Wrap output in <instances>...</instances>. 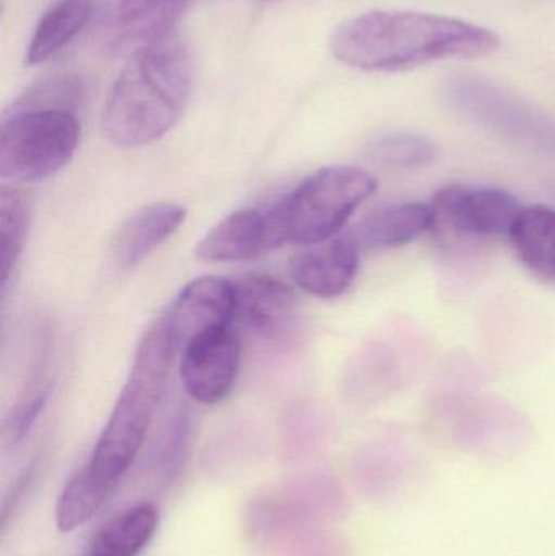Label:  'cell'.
Returning a JSON list of instances; mask_svg holds the SVG:
<instances>
[{"instance_id": "obj_1", "label": "cell", "mask_w": 555, "mask_h": 556, "mask_svg": "<svg viewBox=\"0 0 555 556\" xmlns=\"http://www.w3.org/2000/svg\"><path fill=\"white\" fill-rule=\"evenodd\" d=\"M176 353L168 330L156 320L137 346L133 368L90 460L59 496V531L72 532L97 515L126 476L146 440Z\"/></svg>"}, {"instance_id": "obj_2", "label": "cell", "mask_w": 555, "mask_h": 556, "mask_svg": "<svg viewBox=\"0 0 555 556\" xmlns=\"http://www.w3.org/2000/svg\"><path fill=\"white\" fill-rule=\"evenodd\" d=\"M501 39L491 29L452 16L375 12L354 16L331 39L338 61L374 72H403L446 59L485 58Z\"/></svg>"}, {"instance_id": "obj_3", "label": "cell", "mask_w": 555, "mask_h": 556, "mask_svg": "<svg viewBox=\"0 0 555 556\" xmlns=\"http://www.w3.org/2000/svg\"><path fill=\"white\" fill-rule=\"evenodd\" d=\"M191 88V64L175 38L137 48L108 94L104 136L121 149L156 142L181 119Z\"/></svg>"}, {"instance_id": "obj_4", "label": "cell", "mask_w": 555, "mask_h": 556, "mask_svg": "<svg viewBox=\"0 0 555 556\" xmlns=\"http://www.w3.org/2000/svg\"><path fill=\"white\" fill-rule=\"evenodd\" d=\"M377 188V179L358 166L319 169L267 207L280 244L310 247L338 237Z\"/></svg>"}, {"instance_id": "obj_5", "label": "cell", "mask_w": 555, "mask_h": 556, "mask_svg": "<svg viewBox=\"0 0 555 556\" xmlns=\"http://www.w3.org/2000/svg\"><path fill=\"white\" fill-rule=\"evenodd\" d=\"M80 136L74 110L18 101L0 129V178L25 185L55 175L74 159Z\"/></svg>"}, {"instance_id": "obj_6", "label": "cell", "mask_w": 555, "mask_h": 556, "mask_svg": "<svg viewBox=\"0 0 555 556\" xmlns=\"http://www.w3.org/2000/svg\"><path fill=\"white\" fill-rule=\"evenodd\" d=\"M436 215V230L459 238L505 237L521 214L518 199L505 189L449 186L430 202Z\"/></svg>"}, {"instance_id": "obj_7", "label": "cell", "mask_w": 555, "mask_h": 556, "mask_svg": "<svg viewBox=\"0 0 555 556\" xmlns=\"http://www.w3.org/2000/svg\"><path fill=\"white\" fill-rule=\"evenodd\" d=\"M235 326L269 346H287L299 336L295 293L279 278L253 274L234 281Z\"/></svg>"}, {"instance_id": "obj_8", "label": "cell", "mask_w": 555, "mask_h": 556, "mask_svg": "<svg viewBox=\"0 0 555 556\" xmlns=\"http://www.w3.org/2000/svg\"><path fill=\"white\" fill-rule=\"evenodd\" d=\"M241 363V340L237 327L207 330L181 350L182 384L199 404L224 402L237 384Z\"/></svg>"}, {"instance_id": "obj_9", "label": "cell", "mask_w": 555, "mask_h": 556, "mask_svg": "<svg viewBox=\"0 0 555 556\" xmlns=\"http://www.w3.org/2000/svg\"><path fill=\"white\" fill-rule=\"evenodd\" d=\"M176 350L207 330L235 326V283L218 277H201L186 285L160 317Z\"/></svg>"}, {"instance_id": "obj_10", "label": "cell", "mask_w": 555, "mask_h": 556, "mask_svg": "<svg viewBox=\"0 0 555 556\" xmlns=\"http://www.w3.org/2000/svg\"><path fill=\"white\" fill-rule=\"evenodd\" d=\"M282 247L269 208H241L218 222L195 248L205 263H244Z\"/></svg>"}, {"instance_id": "obj_11", "label": "cell", "mask_w": 555, "mask_h": 556, "mask_svg": "<svg viewBox=\"0 0 555 556\" xmlns=\"http://www.w3.org/2000/svg\"><path fill=\"white\" fill-rule=\"evenodd\" d=\"M361 244L355 238L335 237L303 247L290 261V276L312 296H341L357 277Z\"/></svg>"}, {"instance_id": "obj_12", "label": "cell", "mask_w": 555, "mask_h": 556, "mask_svg": "<svg viewBox=\"0 0 555 556\" xmlns=\"http://www.w3.org/2000/svg\"><path fill=\"white\" fill-rule=\"evenodd\" d=\"M186 215L185 207L172 202L150 204L130 215L114 238L116 263L129 269L146 261L182 227Z\"/></svg>"}, {"instance_id": "obj_13", "label": "cell", "mask_w": 555, "mask_h": 556, "mask_svg": "<svg viewBox=\"0 0 555 556\" xmlns=\"http://www.w3.org/2000/svg\"><path fill=\"white\" fill-rule=\"evenodd\" d=\"M430 230H436V215L430 204L403 202L368 215L358 227L355 240L371 250H394L413 243Z\"/></svg>"}, {"instance_id": "obj_14", "label": "cell", "mask_w": 555, "mask_h": 556, "mask_svg": "<svg viewBox=\"0 0 555 556\" xmlns=\"http://www.w3.org/2000/svg\"><path fill=\"white\" fill-rule=\"evenodd\" d=\"M93 10L94 0H55L33 31L26 64H42L71 45L90 22Z\"/></svg>"}, {"instance_id": "obj_15", "label": "cell", "mask_w": 555, "mask_h": 556, "mask_svg": "<svg viewBox=\"0 0 555 556\" xmlns=\"http://www.w3.org/2000/svg\"><path fill=\"white\" fill-rule=\"evenodd\" d=\"M189 0H121L116 25L124 41L142 46L175 38L176 25Z\"/></svg>"}, {"instance_id": "obj_16", "label": "cell", "mask_w": 555, "mask_h": 556, "mask_svg": "<svg viewBox=\"0 0 555 556\" xmlns=\"http://www.w3.org/2000/svg\"><path fill=\"white\" fill-rule=\"evenodd\" d=\"M512 248L530 273L555 280V211L544 205L524 208L508 233Z\"/></svg>"}, {"instance_id": "obj_17", "label": "cell", "mask_w": 555, "mask_h": 556, "mask_svg": "<svg viewBox=\"0 0 555 556\" xmlns=\"http://www.w3.org/2000/svg\"><path fill=\"white\" fill-rule=\"evenodd\" d=\"M159 509L140 503L108 522L91 542L90 556H137L147 547L156 528Z\"/></svg>"}, {"instance_id": "obj_18", "label": "cell", "mask_w": 555, "mask_h": 556, "mask_svg": "<svg viewBox=\"0 0 555 556\" xmlns=\"http://www.w3.org/2000/svg\"><path fill=\"white\" fill-rule=\"evenodd\" d=\"M29 224V207L18 189H0V240H2V288L7 287L25 247Z\"/></svg>"}, {"instance_id": "obj_19", "label": "cell", "mask_w": 555, "mask_h": 556, "mask_svg": "<svg viewBox=\"0 0 555 556\" xmlns=\"http://www.w3.org/2000/svg\"><path fill=\"white\" fill-rule=\"evenodd\" d=\"M439 155L436 143L417 134H387L374 140L370 156L380 165L398 169H419L432 165Z\"/></svg>"}, {"instance_id": "obj_20", "label": "cell", "mask_w": 555, "mask_h": 556, "mask_svg": "<svg viewBox=\"0 0 555 556\" xmlns=\"http://www.w3.org/2000/svg\"><path fill=\"white\" fill-rule=\"evenodd\" d=\"M48 389H36L28 397L22 399L10 412L5 421V441L9 444H18L31 430L33 425L38 420L41 412L45 410L48 402Z\"/></svg>"}]
</instances>
